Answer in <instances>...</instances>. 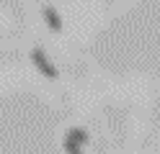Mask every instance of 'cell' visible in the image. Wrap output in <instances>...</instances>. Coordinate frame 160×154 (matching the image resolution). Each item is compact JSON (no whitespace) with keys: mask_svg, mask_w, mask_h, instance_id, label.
<instances>
[{"mask_svg":"<svg viewBox=\"0 0 160 154\" xmlns=\"http://www.w3.org/2000/svg\"><path fill=\"white\" fill-rule=\"evenodd\" d=\"M85 139H88V133H85L83 128H70V131H67V139H65V149H67V152L83 149V147H85Z\"/></svg>","mask_w":160,"mask_h":154,"instance_id":"obj_2","label":"cell"},{"mask_svg":"<svg viewBox=\"0 0 160 154\" xmlns=\"http://www.w3.org/2000/svg\"><path fill=\"white\" fill-rule=\"evenodd\" d=\"M42 16H44V23L49 26V31H54V34L62 31V18H59V13H57L52 5H44L42 8Z\"/></svg>","mask_w":160,"mask_h":154,"instance_id":"obj_3","label":"cell"},{"mask_svg":"<svg viewBox=\"0 0 160 154\" xmlns=\"http://www.w3.org/2000/svg\"><path fill=\"white\" fill-rule=\"evenodd\" d=\"M31 62H34V67L42 72L47 80H54V77H57V67L52 64V59L47 57L44 49H31Z\"/></svg>","mask_w":160,"mask_h":154,"instance_id":"obj_1","label":"cell"}]
</instances>
